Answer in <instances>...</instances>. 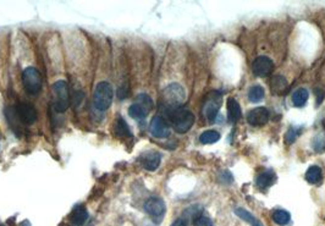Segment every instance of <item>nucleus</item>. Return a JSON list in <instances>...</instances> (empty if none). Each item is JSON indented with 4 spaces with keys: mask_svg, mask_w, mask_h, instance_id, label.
<instances>
[{
    "mask_svg": "<svg viewBox=\"0 0 325 226\" xmlns=\"http://www.w3.org/2000/svg\"><path fill=\"white\" fill-rule=\"evenodd\" d=\"M169 120H170L171 125L174 129L179 133H185L192 128L194 124V115L190 110L183 108H175L168 110Z\"/></svg>",
    "mask_w": 325,
    "mask_h": 226,
    "instance_id": "f257e3e1",
    "label": "nucleus"
},
{
    "mask_svg": "<svg viewBox=\"0 0 325 226\" xmlns=\"http://www.w3.org/2000/svg\"><path fill=\"white\" fill-rule=\"evenodd\" d=\"M114 98V91H112L111 85L106 81L99 82L96 86L93 92V104L96 109L101 111H106L110 108Z\"/></svg>",
    "mask_w": 325,
    "mask_h": 226,
    "instance_id": "f03ea898",
    "label": "nucleus"
},
{
    "mask_svg": "<svg viewBox=\"0 0 325 226\" xmlns=\"http://www.w3.org/2000/svg\"><path fill=\"white\" fill-rule=\"evenodd\" d=\"M53 105L56 113H65L70 105V97H69L68 83L65 81H58L53 85Z\"/></svg>",
    "mask_w": 325,
    "mask_h": 226,
    "instance_id": "7ed1b4c3",
    "label": "nucleus"
},
{
    "mask_svg": "<svg viewBox=\"0 0 325 226\" xmlns=\"http://www.w3.org/2000/svg\"><path fill=\"white\" fill-rule=\"evenodd\" d=\"M222 103V95L219 91H212L206 96V99L203 101V108L202 113L203 116L209 121H213L217 118V111Z\"/></svg>",
    "mask_w": 325,
    "mask_h": 226,
    "instance_id": "20e7f679",
    "label": "nucleus"
},
{
    "mask_svg": "<svg viewBox=\"0 0 325 226\" xmlns=\"http://www.w3.org/2000/svg\"><path fill=\"white\" fill-rule=\"evenodd\" d=\"M163 98L166 106H168V110H171V109L180 108V105L183 103V100H185L186 95L185 91H183V88L181 87L180 85L173 83V85L168 86V87L164 90Z\"/></svg>",
    "mask_w": 325,
    "mask_h": 226,
    "instance_id": "39448f33",
    "label": "nucleus"
},
{
    "mask_svg": "<svg viewBox=\"0 0 325 226\" xmlns=\"http://www.w3.org/2000/svg\"><path fill=\"white\" fill-rule=\"evenodd\" d=\"M22 82L28 95H37L42 88V77L37 68L27 67L22 72Z\"/></svg>",
    "mask_w": 325,
    "mask_h": 226,
    "instance_id": "423d86ee",
    "label": "nucleus"
},
{
    "mask_svg": "<svg viewBox=\"0 0 325 226\" xmlns=\"http://www.w3.org/2000/svg\"><path fill=\"white\" fill-rule=\"evenodd\" d=\"M144 210L153 220L160 222L164 215H165V203H164L163 199H160V198L152 197L144 203Z\"/></svg>",
    "mask_w": 325,
    "mask_h": 226,
    "instance_id": "0eeeda50",
    "label": "nucleus"
},
{
    "mask_svg": "<svg viewBox=\"0 0 325 226\" xmlns=\"http://www.w3.org/2000/svg\"><path fill=\"white\" fill-rule=\"evenodd\" d=\"M253 73L258 77H265V76H269L274 70V63L271 62L268 57H258L257 59L253 62L252 65Z\"/></svg>",
    "mask_w": 325,
    "mask_h": 226,
    "instance_id": "6e6552de",
    "label": "nucleus"
},
{
    "mask_svg": "<svg viewBox=\"0 0 325 226\" xmlns=\"http://www.w3.org/2000/svg\"><path fill=\"white\" fill-rule=\"evenodd\" d=\"M269 120V110L267 108H254L247 114V121L250 123V125L254 126V128H260V126H264L265 124Z\"/></svg>",
    "mask_w": 325,
    "mask_h": 226,
    "instance_id": "1a4fd4ad",
    "label": "nucleus"
},
{
    "mask_svg": "<svg viewBox=\"0 0 325 226\" xmlns=\"http://www.w3.org/2000/svg\"><path fill=\"white\" fill-rule=\"evenodd\" d=\"M150 133L157 138H165L170 134V128L165 119L162 116H154L150 121Z\"/></svg>",
    "mask_w": 325,
    "mask_h": 226,
    "instance_id": "9d476101",
    "label": "nucleus"
},
{
    "mask_svg": "<svg viewBox=\"0 0 325 226\" xmlns=\"http://www.w3.org/2000/svg\"><path fill=\"white\" fill-rule=\"evenodd\" d=\"M16 114L20 118V120H21L24 124H27V125L33 124L36 120H37V111H36V109L28 103L19 104L16 108Z\"/></svg>",
    "mask_w": 325,
    "mask_h": 226,
    "instance_id": "9b49d317",
    "label": "nucleus"
},
{
    "mask_svg": "<svg viewBox=\"0 0 325 226\" xmlns=\"http://www.w3.org/2000/svg\"><path fill=\"white\" fill-rule=\"evenodd\" d=\"M160 161H162V157L157 152H147V153L142 154L140 158L141 164L144 167L145 170H149V171H154L159 166Z\"/></svg>",
    "mask_w": 325,
    "mask_h": 226,
    "instance_id": "f8f14e48",
    "label": "nucleus"
},
{
    "mask_svg": "<svg viewBox=\"0 0 325 226\" xmlns=\"http://www.w3.org/2000/svg\"><path fill=\"white\" fill-rule=\"evenodd\" d=\"M289 83L286 78L281 75H276L271 78L270 82V90L273 95L275 96H283L288 92Z\"/></svg>",
    "mask_w": 325,
    "mask_h": 226,
    "instance_id": "ddd939ff",
    "label": "nucleus"
},
{
    "mask_svg": "<svg viewBox=\"0 0 325 226\" xmlns=\"http://www.w3.org/2000/svg\"><path fill=\"white\" fill-rule=\"evenodd\" d=\"M88 219V212L83 205H76L70 214L71 224L76 226H82Z\"/></svg>",
    "mask_w": 325,
    "mask_h": 226,
    "instance_id": "4468645a",
    "label": "nucleus"
},
{
    "mask_svg": "<svg viewBox=\"0 0 325 226\" xmlns=\"http://www.w3.org/2000/svg\"><path fill=\"white\" fill-rule=\"evenodd\" d=\"M227 119H229L230 123L235 124L241 119V108H240V104L235 100L234 98L227 99Z\"/></svg>",
    "mask_w": 325,
    "mask_h": 226,
    "instance_id": "2eb2a0df",
    "label": "nucleus"
},
{
    "mask_svg": "<svg viewBox=\"0 0 325 226\" xmlns=\"http://www.w3.org/2000/svg\"><path fill=\"white\" fill-rule=\"evenodd\" d=\"M306 180L311 185L321 184L322 180H323V172H322L321 167L317 166V165L309 167L306 172Z\"/></svg>",
    "mask_w": 325,
    "mask_h": 226,
    "instance_id": "dca6fc26",
    "label": "nucleus"
},
{
    "mask_svg": "<svg viewBox=\"0 0 325 226\" xmlns=\"http://www.w3.org/2000/svg\"><path fill=\"white\" fill-rule=\"evenodd\" d=\"M275 174H274L271 170H269V171H265L263 172V174H260L259 176L257 177V180H255V184H257V186L260 187V189H267V187L271 186V185L275 182Z\"/></svg>",
    "mask_w": 325,
    "mask_h": 226,
    "instance_id": "f3484780",
    "label": "nucleus"
},
{
    "mask_svg": "<svg viewBox=\"0 0 325 226\" xmlns=\"http://www.w3.org/2000/svg\"><path fill=\"white\" fill-rule=\"evenodd\" d=\"M147 114H148L147 109H144L138 103L132 104V105L129 108V115L131 116L132 119H135V120H138V121L143 120V119H145Z\"/></svg>",
    "mask_w": 325,
    "mask_h": 226,
    "instance_id": "a211bd4d",
    "label": "nucleus"
},
{
    "mask_svg": "<svg viewBox=\"0 0 325 226\" xmlns=\"http://www.w3.org/2000/svg\"><path fill=\"white\" fill-rule=\"evenodd\" d=\"M273 220L275 224H278L280 226H285L290 223L291 215H290V213L286 212V210L278 209L273 213Z\"/></svg>",
    "mask_w": 325,
    "mask_h": 226,
    "instance_id": "6ab92c4d",
    "label": "nucleus"
},
{
    "mask_svg": "<svg viewBox=\"0 0 325 226\" xmlns=\"http://www.w3.org/2000/svg\"><path fill=\"white\" fill-rule=\"evenodd\" d=\"M115 134L119 137H129L131 136V131H130L129 126H127L126 121L124 120L122 118H119L116 121H115Z\"/></svg>",
    "mask_w": 325,
    "mask_h": 226,
    "instance_id": "aec40b11",
    "label": "nucleus"
},
{
    "mask_svg": "<svg viewBox=\"0 0 325 226\" xmlns=\"http://www.w3.org/2000/svg\"><path fill=\"white\" fill-rule=\"evenodd\" d=\"M235 213H236L237 217H240L241 219H244L245 222H247L251 226H263L262 223H260L259 220L255 219V218L253 217L250 212H247V210L244 209V208H237V209L235 210Z\"/></svg>",
    "mask_w": 325,
    "mask_h": 226,
    "instance_id": "412c9836",
    "label": "nucleus"
},
{
    "mask_svg": "<svg viewBox=\"0 0 325 226\" xmlns=\"http://www.w3.org/2000/svg\"><path fill=\"white\" fill-rule=\"evenodd\" d=\"M263 98H264V88L262 86L255 85L250 88V91H248V99L252 103H259L260 100H263Z\"/></svg>",
    "mask_w": 325,
    "mask_h": 226,
    "instance_id": "4be33fe9",
    "label": "nucleus"
},
{
    "mask_svg": "<svg viewBox=\"0 0 325 226\" xmlns=\"http://www.w3.org/2000/svg\"><path fill=\"white\" fill-rule=\"evenodd\" d=\"M307 100H308V92L304 88H299L292 95V103L298 108H302L307 103Z\"/></svg>",
    "mask_w": 325,
    "mask_h": 226,
    "instance_id": "5701e85b",
    "label": "nucleus"
},
{
    "mask_svg": "<svg viewBox=\"0 0 325 226\" xmlns=\"http://www.w3.org/2000/svg\"><path fill=\"white\" fill-rule=\"evenodd\" d=\"M220 139V133L219 132L214 131V129H209V131H204L203 133L199 137V141L203 144H211L216 143Z\"/></svg>",
    "mask_w": 325,
    "mask_h": 226,
    "instance_id": "b1692460",
    "label": "nucleus"
},
{
    "mask_svg": "<svg viewBox=\"0 0 325 226\" xmlns=\"http://www.w3.org/2000/svg\"><path fill=\"white\" fill-rule=\"evenodd\" d=\"M137 103L140 104V105H142L144 109H147L148 111H149L150 109L153 108L152 99H150L149 96H147V95H140V96H138Z\"/></svg>",
    "mask_w": 325,
    "mask_h": 226,
    "instance_id": "393cba45",
    "label": "nucleus"
},
{
    "mask_svg": "<svg viewBox=\"0 0 325 226\" xmlns=\"http://www.w3.org/2000/svg\"><path fill=\"white\" fill-rule=\"evenodd\" d=\"M194 226H214V225L213 222H212L208 217L201 215V217H198L196 220H194Z\"/></svg>",
    "mask_w": 325,
    "mask_h": 226,
    "instance_id": "a878e982",
    "label": "nucleus"
},
{
    "mask_svg": "<svg viewBox=\"0 0 325 226\" xmlns=\"http://www.w3.org/2000/svg\"><path fill=\"white\" fill-rule=\"evenodd\" d=\"M171 226H187V220H186L185 218H179V219H176L175 222L173 223Z\"/></svg>",
    "mask_w": 325,
    "mask_h": 226,
    "instance_id": "bb28decb",
    "label": "nucleus"
},
{
    "mask_svg": "<svg viewBox=\"0 0 325 226\" xmlns=\"http://www.w3.org/2000/svg\"><path fill=\"white\" fill-rule=\"evenodd\" d=\"M20 226H31V223L27 222V220H25V222H22L21 224H20Z\"/></svg>",
    "mask_w": 325,
    "mask_h": 226,
    "instance_id": "cd10ccee",
    "label": "nucleus"
},
{
    "mask_svg": "<svg viewBox=\"0 0 325 226\" xmlns=\"http://www.w3.org/2000/svg\"><path fill=\"white\" fill-rule=\"evenodd\" d=\"M0 226H5L4 224H1V223H0Z\"/></svg>",
    "mask_w": 325,
    "mask_h": 226,
    "instance_id": "c85d7f7f",
    "label": "nucleus"
}]
</instances>
